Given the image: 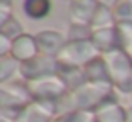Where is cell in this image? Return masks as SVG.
I'll return each instance as SVG.
<instances>
[{"label":"cell","instance_id":"6da1fadb","mask_svg":"<svg viewBox=\"0 0 132 122\" xmlns=\"http://www.w3.org/2000/svg\"><path fill=\"white\" fill-rule=\"evenodd\" d=\"M112 93H116L112 86L87 83L81 88L69 92L63 97L60 109H62V113L63 111H90V113H94L96 108Z\"/></svg>","mask_w":132,"mask_h":122},{"label":"cell","instance_id":"7a4b0ae2","mask_svg":"<svg viewBox=\"0 0 132 122\" xmlns=\"http://www.w3.org/2000/svg\"><path fill=\"white\" fill-rule=\"evenodd\" d=\"M31 102H33V97L24 79L0 84V120L15 122L18 113Z\"/></svg>","mask_w":132,"mask_h":122},{"label":"cell","instance_id":"3957f363","mask_svg":"<svg viewBox=\"0 0 132 122\" xmlns=\"http://www.w3.org/2000/svg\"><path fill=\"white\" fill-rule=\"evenodd\" d=\"M107 61V68L110 74V81L114 92L119 95H132V58L125 50H116L112 54L103 56Z\"/></svg>","mask_w":132,"mask_h":122},{"label":"cell","instance_id":"277c9868","mask_svg":"<svg viewBox=\"0 0 132 122\" xmlns=\"http://www.w3.org/2000/svg\"><path fill=\"white\" fill-rule=\"evenodd\" d=\"M98 50L90 43V40L83 41H67L58 54V63L62 66H78L85 68L94 58H98Z\"/></svg>","mask_w":132,"mask_h":122},{"label":"cell","instance_id":"5b68a950","mask_svg":"<svg viewBox=\"0 0 132 122\" xmlns=\"http://www.w3.org/2000/svg\"><path fill=\"white\" fill-rule=\"evenodd\" d=\"M29 93L33 97V101H63V97L69 93L67 86L63 84V81L60 79V75H49L44 79H36V81H29L27 83Z\"/></svg>","mask_w":132,"mask_h":122},{"label":"cell","instance_id":"8992f818","mask_svg":"<svg viewBox=\"0 0 132 122\" xmlns=\"http://www.w3.org/2000/svg\"><path fill=\"white\" fill-rule=\"evenodd\" d=\"M60 106V101H33L18 113L15 122H53L62 113Z\"/></svg>","mask_w":132,"mask_h":122},{"label":"cell","instance_id":"52a82bcc","mask_svg":"<svg viewBox=\"0 0 132 122\" xmlns=\"http://www.w3.org/2000/svg\"><path fill=\"white\" fill-rule=\"evenodd\" d=\"M58 70H60V63H58L56 58L38 54L36 58H33V59L20 65V77L26 83H29V81L49 77V75H56Z\"/></svg>","mask_w":132,"mask_h":122},{"label":"cell","instance_id":"ba28073f","mask_svg":"<svg viewBox=\"0 0 132 122\" xmlns=\"http://www.w3.org/2000/svg\"><path fill=\"white\" fill-rule=\"evenodd\" d=\"M96 122H128V109L118 99V93L107 97L94 111Z\"/></svg>","mask_w":132,"mask_h":122},{"label":"cell","instance_id":"9c48e42d","mask_svg":"<svg viewBox=\"0 0 132 122\" xmlns=\"http://www.w3.org/2000/svg\"><path fill=\"white\" fill-rule=\"evenodd\" d=\"M90 43L94 45V49L98 50L100 56H107V54H112L116 50H123L118 25L116 27H109V29H96V31H92Z\"/></svg>","mask_w":132,"mask_h":122},{"label":"cell","instance_id":"30bf717a","mask_svg":"<svg viewBox=\"0 0 132 122\" xmlns=\"http://www.w3.org/2000/svg\"><path fill=\"white\" fill-rule=\"evenodd\" d=\"M36 38V45L42 56H49V58H58L60 50L63 49V45L67 43V38L53 29H45L40 31L38 34H35Z\"/></svg>","mask_w":132,"mask_h":122},{"label":"cell","instance_id":"8fae6325","mask_svg":"<svg viewBox=\"0 0 132 122\" xmlns=\"http://www.w3.org/2000/svg\"><path fill=\"white\" fill-rule=\"evenodd\" d=\"M98 7H100L98 0H71L69 4L71 24H81V25L90 27V22Z\"/></svg>","mask_w":132,"mask_h":122},{"label":"cell","instance_id":"7c38bea8","mask_svg":"<svg viewBox=\"0 0 132 122\" xmlns=\"http://www.w3.org/2000/svg\"><path fill=\"white\" fill-rule=\"evenodd\" d=\"M38 54H40V50H38L35 36L22 34L20 38L13 40V47H11V54L9 56H13L20 65L26 63V61H29V59H33V58H36Z\"/></svg>","mask_w":132,"mask_h":122},{"label":"cell","instance_id":"4fadbf2b","mask_svg":"<svg viewBox=\"0 0 132 122\" xmlns=\"http://www.w3.org/2000/svg\"><path fill=\"white\" fill-rule=\"evenodd\" d=\"M85 74H87V81H89V83L112 86L110 74H109V68H107V61H105L103 56L94 58V59L85 66ZM112 88H114V86H112Z\"/></svg>","mask_w":132,"mask_h":122},{"label":"cell","instance_id":"5bb4252c","mask_svg":"<svg viewBox=\"0 0 132 122\" xmlns=\"http://www.w3.org/2000/svg\"><path fill=\"white\" fill-rule=\"evenodd\" d=\"M58 75H60V79L63 81V84L67 86L69 92H74V90H78V88H81L83 84L89 83L85 68H78V66H62L60 65Z\"/></svg>","mask_w":132,"mask_h":122},{"label":"cell","instance_id":"9a60e30c","mask_svg":"<svg viewBox=\"0 0 132 122\" xmlns=\"http://www.w3.org/2000/svg\"><path fill=\"white\" fill-rule=\"evenodd\" d=\"M22 11L33 22L44 20L51 13V0H24Z\"/></svg>","mask_w":132,"mask_h":122},{"label":"cell","instance_id":"2e32d148","mask_svg":"<svg viewBox=\"0 0 132 122\" xmlns=\"http://www.w3.org/2000/svg\"><path fill=\"white\" fill-rule=\"evenodd\" d=\"M20 75V63L13 56L0 58V84H7L16 81L15 77Z\"/></svg>","mask_w":132,"mask_h":122},{"label":"cell","instance_id":"e0dca14e","mask_svg":"<svg viewBox=\"0 0 132 122\" xmlns=\"http://www.w3.org/2000/svg\"><path fill=\"white\" fill-rule=\"evenodd\" d=\"M109 27H116V18H114V9L107 7L103 4H100V7L94 13V18L90 22V29H109Z\"/></svg>","mask_w":132,"mask_h":122},{"label":"cell","instance_id":"ac0fdd59","mask_svg":"<svg viewBox=\"0 0 132 122\" xmlns=\"http://www.w3.org/2000/svg\"><path fill=\"white\" fill-rule=\"evenodd\" d=\"M0 34L6 36V38H9V40H16V38H20V36L26 34V32H24L22 24H20L15 16H11V18L6 20L4 24H0Z\"/></svg>","mask_w":132,"mask_h":122},{"label":"cell","instance_id":"d6986e66","mask_svg":"<svg viewBox=\"0 0 132 122\" xmlns=\"http://www.w3.org/2000/svg\"><path fill=\"white\" fill-rule=\"evenodd\" d=\"M114 18L118 24H130L132 25V0H121L114 7Z\"/></svg>","mask_w":132,"mask_h":122},{"label":"cell","instance_id":"ffe728a7","mask_svg":"<svg viewBox=\"0 0 132 122\" xmlns=\"http://www.w3.org/2000/svg\"><path fill=\"white\" fill-rule=\"evenodd\" d=\"M90 34H92V29H90L89 25L71 24L67 41H83V40H90Z\"/></svg>","mask_w":132,"mask_h":122},{"label":"cell","instance_id":"44dd1931","mask_svg":"<svg viewBox=\"0 0 132 122\" xmlns=\"http://www.w3.org/2000/svg\"><path fill=\"white\" fill-rule=\"evenodd\" d=\"M11 47H13V40H9V38L0 34V58L9 56L11 54Z\"/></svg>","mask_w":132,"mask_h":122},{"label":"cell","instance_id":"7402d4cb","mask_svg":"<svg viewBox=\"0 0 132 122\" xmlns=\"http://www.w3.org/2000/svg\"><path fill=\"white\" fill-rule=\"evenodd\" d=\"M72 120V111H63V113H60L53 122H71Z\"/></svg>","mask_w":132,"mask_h":122},{"label":"cell","instance_id":"603a6c76","mask_svg":"<svg viewBox=\"0 0 132 122\" xmlns=\"http://www.w3.org/2000/svg\"><path fill=\"white\" fill-rule=\"evenodd\" d=\"M98 2L103 4V6H107V7H112V9H114V7L121 2V0H98Z\"/></svg>","mask_w":132,"mask_h":122},{"label":"cell","instance_id":"cb8c5ba5","mask_svg":"<svg viewBox=\"0 0 132 122\" xmlns=\"http://www.w3.org/2000/svg\"><path fill=\"white\" fill-rule=\"evenodd\" d=\"M128 122H132V106L128 108Z\"/></svg>","mask_w":132,"mask_h":122},{"label":"cell","instance_id":"d4e9b609","mask_svg":"<svg viewBox=\"0 0 132 122\" xmlns=\"http://www.w3.org/2000/svg\"><path fill=\"white\" fill-rule=\"evenodd\" d=\"M127 52H128V54H130V58H132V43H130V47L127 49Z\"/></svg>","mask_w":132,"mask_h":122},{"label":"cell","instance_id":"484cf974","mask_svg":"<svg viewBox=\"0 0 132 122\" xmlns=\"http://www.w3.org/2000/svg\"><path fill=\"white\" fill-rule=\"evenodd\" d=\"M128 99H130V106H132V95H130V97H128Z\"/></svg>","mask_w":132,"mask_h":122},{"label":"cell","instance_id":"4316f807","mask_svg":"<svg viewBox=\"0 0 132 122\" xmlns=\"http://www.w3.org/2000/svg\"><path fill=\"white\" fill-rule=\"evenodd\" d=\"M0 122H6V120H0Z\"/></svg>","mask_w":132,"mask_h":122},{"label":"cell","instance_id":"83f0119b","mask_svg":"<svg viewBox=\"0 0 132 122\" xmlns=\"http://www.w3.org/2000/svg\"><path fill=\"white\" fill-rule=\"evenodd\" d=\"M69 2H71V0H69Z\"/></svg>","mask_w":132,"mask_h":122}]
</instances>
